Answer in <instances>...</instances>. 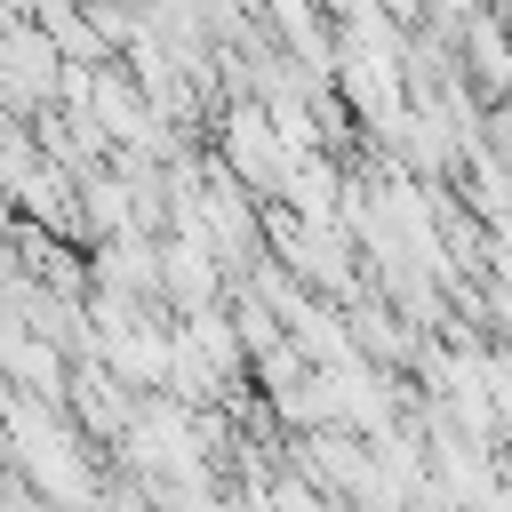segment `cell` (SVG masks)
Segmentation results:
<instances>
[{"mask_svg": "<svg viewBox=\"0 0 512 512\" xmlns=\"http://www.w3.org/2000/svg\"><path fill=\"white\" fill-rule=\"evenodd\" d=\"M232 160H240L248 176L272 184V136H264V112H240V120H232Z\"/></svg>", "mask_w": 512, "mask_h": 512, "instance_id": "obj_1", "label": "cell"}]
</instances>
